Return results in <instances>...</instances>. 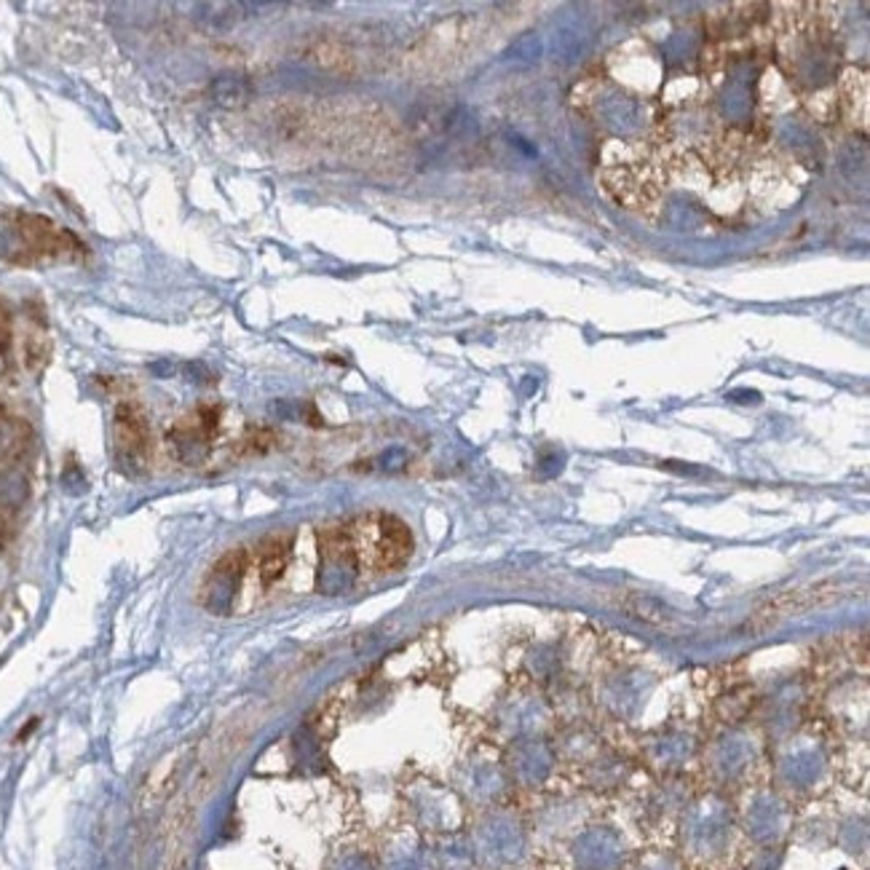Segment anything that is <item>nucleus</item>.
Masks as SVG:
<instances>
[{
    "mask_svg": "<svg viewBox=\"0 0 870 870\" xmlns=\"http://www.w3.org/2000/svg\"><path fill=\"white\" fill-rule=\"evenodd\" d=\"M113 455L115 466L129 477H140L147 472L151 461V431L140 405L121 403L113 416Z\"/></svg>",
    "mask_w": 870,
    "mask_h": 870,
    "instance_id": "obj_1",
    "label": "nucleus"
},
{
    "mask_svg": "<svg viewBox=\"0 0 870 870\" xmlns=\"http://www.w3.org/2000/svg\"><path fill=\"white\" fill-rule=\"evenodd\" d=\"M362 536L370 539V565L375 571H397L407 563L412 552V536L403 520L392 515H378L362 520Z\"/></svg>",
    "mask_w": 870,
    "mask_h": 870,
    "instance_id": "obj_2",
    "label": "nucleus"
},
{
    "mask_svg": "<svg viewBox=\"0 0 870 870\" xmlns=\"http://www.w3.org/2000/svg\"><path fill=\"white\" fill-rule=\"evenodd\" d=\"M319 547H322V573H319L322 587L327 592H341L351 587V582L356 579L360 560H356V549L349 528L324 530Z\"/></svg>",
    "mask_w": 870,
    "mask_h": 870,
    "instance_id": "obj_3",
    "label": "nucleus"
},
{
    "mask_svg": "<svg viewBox=\"0 0 870 870\" xmlns=\"http://www.w3.org/2000/svg\"><path fill=\"white\" fill-rule=\"evenodd\" d=\"M838 595L836 584H817V587H806V590H793L785 592V595L771 597L767 606L758 608V614L752 616L750 627L758 625H771V621L785 619L790 614H799V610H806L812 606H819V603H828Z\"/></svg>",
    "mask_w": 870,
    "mask_h": 870,
    "instance_id": "obj_4",
    "label": "nucleus"
},
{
    "mask_svg": "<svg viewBox=\"0 0 870 870\" xmlns=\"http://www.w3.org/2000/svg\"><path fill=\"white\" fill-rule=\"evenodd\" d=\"M16 231H20L24 242L33 246L35 252H43V255H65V252H76L81 246L73 233L62 231L59 225H54L46 218H38V214H16Z\"/></svg>",
    "mask_w": 870,
    "mask_h": 870,
    "instance_id": "obj_5",
    "label": "nucleus"
},
{
    "mask_svg": "<svg viewBox=\"0 0 870 870\" xmlns=\"http://www.w3.org/2000/svg\"><path fill=\"white\" fill-rule=\"evenodd\" d=\"M246 571V554L242 549H233V552L223 554L218 560V565L212 568L207 579V606L212 610H225L231 606L233 595H236L239 582H242Z\"/></svg>",
    "mask_w": 870,
    "mask_h": 870,
    "instance_id": "obj_6",
    "label": "nucleus"
},
{
    "mask_svg": "<svg viewBox=\"0 0 870 870\" xmlns=\"http://www.w3.org/2000/svg\"><path fill=\"white\" fill-rule=\"evenodd\" d=\"M469 35H472V22L464 20V16H455V20L437 24V27L426 35L421 46H418V57H423L426 62L453 59L455 54L466 46Z\"/></svg>",
    "mask_w": 870,
    "mask_h": 870,
    "instance_id": "obj_7",
    "label": "nucleus"
},
{
    "mask_svg": "<svg viewBox=\"0 0 870 870\" xmlns=\"http://www.w3.org/2000/svg\"><path fill=\"white\" fill-rule=\"evenodd\" d=\"M306 59L317 62V65L324 67V70L341 73V76H351V73L360 70V62H356V52L341 38H317V41H311L306 46Z\"/></svg>",
    "mask_w": 870,
    "mask_h": 870,
    "instance_id": "obj_8",
    "label": "nucleus"
},
{
    "mask_svg": "<svg viewBox=\"0 0 870 870\" xmlns=\"http://www.w3.org/2000/svg\"><path fill=\"white\" fill-rule=\"evenodd\" d=\"M169 440L172 448H175V455L183 461V464L199 466L209 455V440H212V434H209V431L203 429V423L196 418V423L175 426Z\"/></svg>",
    "mask_w": 870,
    "mask_h": 870,
    "instance_id": "obj_9",
    "label": "nucleus"
},
{
    "mask_svg": "<svg viewBox=\"0 0 870 870\" xmlns=\"http://www.w3.org/2000/svg\"><path fill=\"white\" fill-rule=\"evenodd\" d=\"M209 97L223 110H242L252 97V86L239 73H220L209 81Z\"/></svg>",
    "mask_w": 870,
    "mask_h": 870,
    "instance_id": "obj_10",
    "label": "nucleus"
},
{
    "mask_svg": "<svg viewBox=\"0 0 870 870\" xmlns=\"http://www.w3.org/2000/svg\"><path fill=\"white\" fill-rule=\"evenodd\" d=\"M194 16L199 20L203 27L214 30V33H228L233 30L242 20V3H196L194 5Z\"/></svg>",
    "mask_w": 870,
    "mask_h": 870,
    "instance_id": "obj_11",
    "label": "nucleus"
},
{
    "mask_svg": "<svg viewBox=\"0 0 870 870\" xmlns=\"http://www.w3.org/2000/svg\"><path fill=\"white\" fill-rule=\"evenodd\" d=\"M289 544L287 539H271L261 549V579L263 584H274L287 571Z\"/></svg>",
    "mask_w": 870,
    "mask_h": 870,
    "instance_id": "obj_12",
    "label": "nucleus"
},
{
    "mask_svg": "<svg viewBox=\"0 0 870 870\" xmlns=\"http://www.w3.org/2000/svg\"><path fill=\"white\" fill-rule=\"evenodd\" d=\"M625 608H627L629 614H632V616H638L640 621L664 619V614H668V610H664L662 606H659L657 601H651V597H646V595H635V597H629V601L625 603Z\"/></svg>",
    "mask_w": 870,
    "mask_h": 870,
    "instance_id": "obj_13",
    "label": "nucleus"
},
{
    "mask_svg": "<svg viewBox=\"0 0 870 870\" xmlns=\"http://www.w3.org/2000/svg\"><path fill=\"white\" fill-rule=\"evenodd\" d=\"M274 440L276 434L268 429H252L250 434L242 440V450L250 455H257V453H268L271 448H274Z\"/></svg>",
    "mask_w": 870,
    "mask_h": 870,
    "instance_id": "obj_14",
    "label": "nucleus"
},
{
    "mask_svg": "<svg viewBox=\"0 0 870 870\" xmlns=\"http://www.w3.org/2000/svg\"><path fill=\"white\" fill-rule=\"evenodd\" d=\"M20 445V434H16V423L0 410V459L11 455Z\"/></svg>",
    "mask_w": 870,
    "mask_h": 870,
    "instance_id": "obj_15",
    "label": "nucleus"
},
{
    "mask_svg": "<svg viewBox=\"0 0 870 870\" xmlns=\"http://www.w3.org/2000/svg\"><path fill=\"white\" fill-rule=\"evenodd\" d=\"M9 343H11V317L3 308V304H0V354L9 351Z\"/></svg>",
    "mask_w": 870,
    "mask_h": 870,
    "instance_id": "obj_16",
    "label": "nucleus"
},
{
    "mask_svg": "<svg viewBox=\"0 0 870 870\" xmlns=\"http://www.w3.org/2000/svg\"><path fill=\"white\" fill-rule=\"evenodd\" d=\"M183 373L185 378L194 381V384H207L209 381V370L201 365V362H188V365H183Z\"/></svg>",
    "mask_w": 870,
    "mask_h": 870,
    "instance_id": "obj_17",
    "label": "nucleus"
}]
</instances>
